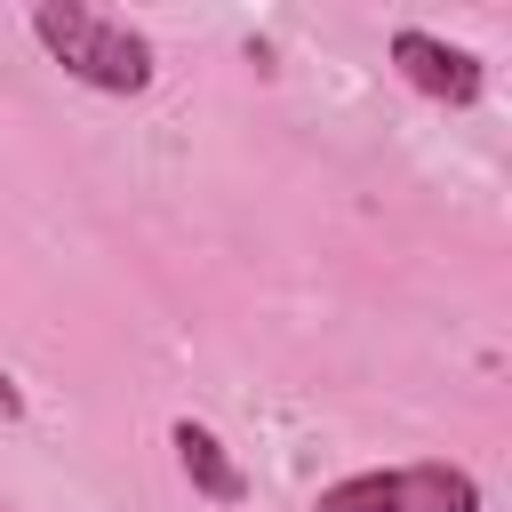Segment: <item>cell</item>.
Returning <instances> with one entry per match:
<instances>
[{
	"label": "cell",
	"mask_w": 512,
	"mask_h": 512,
	"mask_svg": "<svg viewBox=\"0 0 512 512\" xmlns=\"http://www.w3.org/2000/svg\"><path fill=\"white\" fill-rule=\"evenodd\" d=\"M32 32L40 48L80 80V88H104V96H144L152 88V40L104 8H80V0H40L32 8Z\"/></svg>",
	"instance_id": "cell-1"
},
{
	"label": "cell",
	"mask_w": 512,
	"mask_h": 512,
	"mask_svg": "<svg viewBox=\"0 0 512 512\" xmlns=\"http://www.w3.org/2000/svg\"><path fill=\"white\" fill-rule=\"evenodd\" d=\"M312 512H480V480L464 464H392L328 480Z\"/></svg>",
	"instance_id": "cell-2"
},
{
	"label": "cell",
	"mask_w": 512,
	"mask_h": 512,
	"mask_svg": "<svg viewBox=\"0 0 512 512\" xmlns=\"http://www.w3.org/2000/svg\"><path fill=\"white\" fill-rule=\"evenodd\" d=\"M392 64H400V80H408L416 96H432V104H472L480 80H488L472 48H456V40H440V32H416V24L392 32Z\"/></svg>",
	"instance_id": "cell-3"
},
{
	"label": "cell",
	"mask_w": 512,
	"mask_h": 512,
	"mask_svg": "<svg viewBox=\"0 0 512 512\" xmlns=\"http://www.w3.org/2000/svg\"><path fill=\"white\" fill-rule=\"evenodd\" d=\"M168 448H176L184 480H192V488H200L208 504H240V496H248V472L232 464V448H224V440H216L208 424H192V416H184V424L168 432Z\"/></svg>",
	"instance_id": "cell-4"
},
{
	"label": "cell",
	"mask_w": 512,
	"mask_h": 512,
	"mask_svg": "<svg viewBox=\"0 0 512 512\" xmlns=\"http://www.w3.org/2000/svg\"><path fill=\"white\" fill-rule=\"evenodd\" d=\"M0 416H24V392H16L8 376H0Z\"/></svg>",
	"instance_id": "cell-5"
}]
</instances>
